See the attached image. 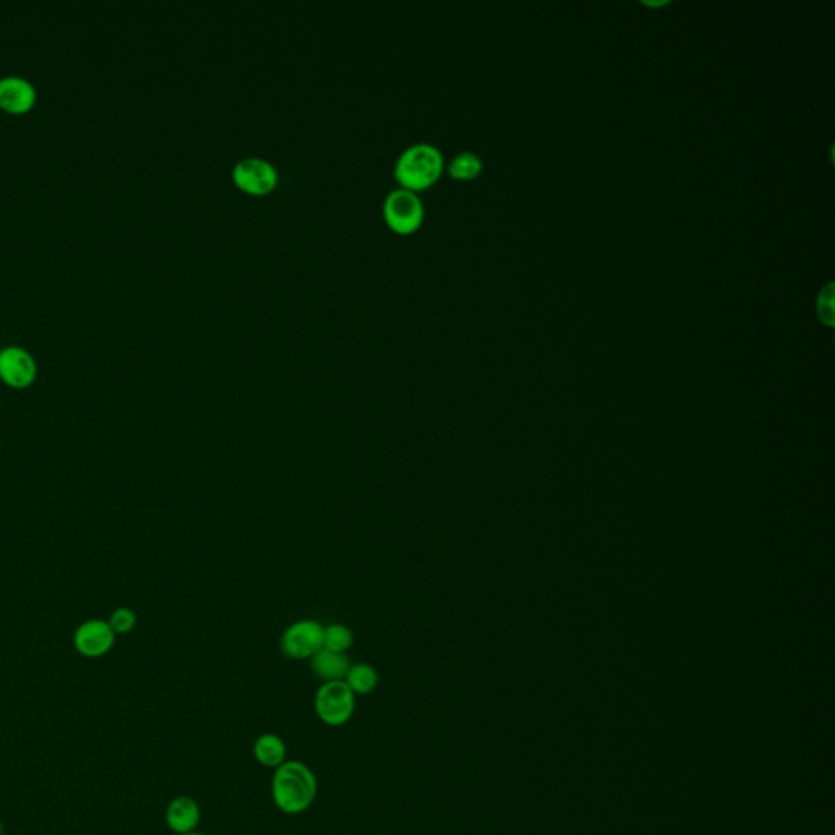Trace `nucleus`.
I'll return each instance as SVG.
<instances>
[{"instance_id": "f257e3e1", "label": "nucleus", "mask_w": 835, "mask_h": 835, "mask_svg": "<svg viewBox=\"0 0 835 835\" xmlns=\"http://www.w3.org/2000/svg\"><path fill=\"white\" fill-rule=\"evenodd\" d=\"M317 791V777L304 762L286 760L278 769H274L271 796L281 813L289 816L305 813L314 805Z\"/></svg>"}, {"instance_id": "f03ea898", "label": "nucleus", "mask_w": 835, "mask_h": 835, "mask_svg": "<svg viewBox=\"0 0 835 835\" xmlns=\"http://www.w3.org/2000/svg\"><path fill=\"white\" fill-rule=\"evenodd\" d=\"M444 157L431 142H415L403 149L395 164V178L403 188L425 190L441 177Z\"/></svg>"}, {"instance_id": "7ed1b4c3", "label": "nucleus", "mask_w": 835, "mask_h": 835, "mask_svg": "<svg viewBox=\"0 0 835 835\" xmlns=\"http://www.w3.org/2000/svg\"><path fill=\"white\" fill-rule=\"evenodd\" d=\"M315 713L327 726H343L353 718L356 695L345 681L323 682L314 699Z\"/></svg>"}, {"instance_id": "20e7f679", "label": "nucleus", "mask_w": 835, "mask_h": 835, "mask_svg": "<svg viewBox=\"0 0 835 835\" xmlns=\"http://www.w3.org/2000/svg\"><path fill=\"white\" fill-rule=\"evenodd\" d=\"M384 217L398 234H411L425 219V204L416 191L400 186L385 196Z\"/></svg>"}, {"instance_id": "39448f33", "label": "nucleus", "mask_w": 835, "mask_h": 835, "mask_svg": "<svg viewBox=\"0 0 835 835\" xmlns=\"http://www.w3.org/2000/svg\"><path fill=\"white\" fill-rule=\"evenodd\" d=\"M325 627L317 620L294 622L281 635V651L289 659H310L323 648Z\"/></svg>"}, {"instance_id": "423d86ee", "label": "nucleus", "mask_w": 835, "mask_h": 835, "mask_svg": "<svg viewBox=\"0 0 835 835\" xmlns=\"http://www.w3.org/2000/svg\"><path fill=\"white\" fill-rule=\"evenodd\" d=\"M232 178L250 195H266L278 185V170L263 157H243L234 165Z\"/></svg>"}, {"instance_id": "0eeeda50", "label": "nucleus", "mask_w": 835, "mask_h": 835, "mask_svg": "<svg viewBox=\"0 0 835 835\" xmlns=\"http://www.w3.org/2000/svg\"><path fill=\"white\" fill-rule=\"evenodd\" d=\"M35 359L20 346H7L0 351V379L12 389H27L36 379Z\"/></svg>"}, {"instance_id": "6e6552de", "label": "nucleus", "mask_w": 835, "mask_h": 835, "mask_svg": "<svg viewBox=\"0 0 835 835\" xmlns=\"http://www.w3.org/2000/svg\"><path fill=\"white\" fill-rule=\"evenodd\" d=\"M116 633L105 620H89L74 633V646L85 658H102L115 645Z\"/></svg>"}, {"instance_id": "1a4fd4ad", "label": "nucleus", "mask_w": 835, "mask_h": 835, "mask_svg": "<svg viewBox=\"0 0 835 835\" xmlns=\"http://www.w3.org/2000/svg\"><path fill=\"white\" fill-rule=\"evenodd\" d=\"M201 821V808L191 796H177L165 809V822L168 829L177 835L196 831Z\"/></svg>"}, {"instance_id": "9d476101", "label": "nucleus", "mask_w": 835, "mask_h": 835, "mask_svg": "<svg viewBox=\"0 0 835 835\" xmlns=\"http://www.w3.org/2000/svg\"><path fill=\"white\" fill-rule=\"evenodd\" d=\"M35 102V89L28 80L5 77L0 80V107L9 111H25Z\"/></svg>"}, {"instance_id": "9b49d317", "label": "nucleus", "mask_w": 835, "mask_h": 835, "mask_svg": "<svg viewBox=\"0 0 835 835\" xmlns=\"http://www.w3.org/2000/svg\"><path fill=\"white\" fill-rule=\"evenodd\" d=\"M310 666L315 676L323 682L345 681L346 672L350 669V658L343 653L322 650L310 658Z\"/></svg>"}, {"instance_id": "f8f14e48", "label": "nucleus", "mask_w": 835, "mask_h": 835, "mask_svg": "<svg viewBox=\"0 0 835 835\" xmlns=\"http://www.w3.org/2000/svg\"><path fill=\"white\" fill-rule=\"evenodd\" d=\"M253 756L258 764L266 769H278L279 765L286 762L288 747L284 744L283 738L278 734L265 733L258 736L253 744Z\"/></svg>"}, {"instance_id": "ddd939ff", "label": "nucleus", "mask_w": 835, "mask_h": 835, "mask_svg": "<svg viewBox=\"0 0 835 835\" xmlns=\"http://www.w3.org/2000/svg\"><path fill=\"white\" fill-rule=\"evenodd\" d=\"M345 682L353 690L356 697L358 695H369L379 685V674L371 664H351L350 669L346 672Z\"/></svg>"}, {"instance_id": "4468645a", "label": "nucleus", "mask_w": 835, "mask_h": 835, "mask_svg": "<svg viewBox=\"0 0 835 835\" xmlns=\"http://www.w3.org/2000/svg\"><path fill=\"white\" fill-rule=\"evenodd\" d=\"M354 643V635L350 627L343 623H333L325 627L323 632V648L333 653H343L351 650Z\"/></svg>"}, {"instance_id": "2eb2a0df", "label": "nucleus", "mask_w": 835, "mask_h": 835, "mask_svg": "<svg viewBox=\"0 0 835 835\" xmlns=\"http://www.w3.org/2000/svg\"><path fill=\"white\" fill-rule=\"evenodd\" d=\"M480 170H482V160L473 152H460L449 164L451 177L460 178V180L477 177Z\"/></svg>"}, {"instance_id": "dca6fc26", "label": "nucleus", "mask_w": 835, "mask_h": 835, "mask_svg": "<svg viewBox=\"0 0 835 835\" xmlns=\"http://www.w3.org/2000/svg\"><path fill=\"white\" fill-rule=\"evenodd\" d=\"M108 623H110V627L113 628L116 635H128L136 627L137 615L134 610L128 609V607H120L111 614Z\"/></svg>"}, {"instance_id": "f3484780", "label": "nucleus", "mask_w": 835, "mask_h": 835, "mask_svg": "<svg viewBox=\"0 0 835 835\" xmlns=\"http://www.w3.org/2000/svg\"><path fill=\"white\" fill-rule=\"evenodd\" d=\"M819 315L827 325L834 323V284H829L819 299Z\"/></svg>"}, {"instance_id": "a211bd4d", "label": "nucleus", "mask_w": 835, "mask_h": 835, "mask_svg": "<svg viewBox=\"0 0 835 835\" xmlns=\"http://www.w3.org/2000/svg\"><path fill=\"white\" fill-rule=\"evenodd\" d=\"M183 835H206V834H203V832L193 831V832H188V834H183Z\"/></svg>"}, {"instance_id": "6ab92c4d", "label": "nucleus", "mask_w": 835, "mask_h": 835, "mask_svg": "<svg viewBox=\"0 0 835 835\" xmlns=\"http://www.w3.org/2000/svg\"><path fill=\"white\" fill-rule=\"evenodd\" d=\"M0 835H4V824L0 821Z\"/></svg>"}]
</instances>
